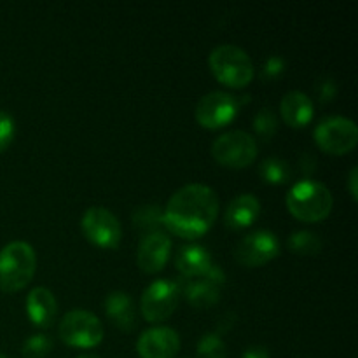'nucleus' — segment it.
<instances>
[{"instance_id": "obj_1", "label": "nucleus", "mask_w": 358, "mask_h": 358, "mask_svg": "<svg viewBox=\"0 0 358 358\" xmlns=\"http://www.w3.org/2000/svg\"><path fill=\"white\" fill-rule=\"evenodd\" d=\"M220 203L215 191L205 184H187L173 192L163 210V226L184 240L208 233L219 217Z\"/></svg>"}, {"instance_id": "obj_2", "label": "nucleus", "mask_w": 358, "mask_h": 358, "mask_svg": "<svg viewBox=\"0 0 358 358\" xmlns=\"http://www.w3.org/2000/svg\"><path fill=\"white\" fill-rule=\"evenodd\" d=\"M285 203L294 219L313 224L325 220L331 215L334 196L322 182L304 178L290 187Z\"/></svg>"}, {"instance_id": "obj_3", "label": "nucleus", "mask_w": 358, "mask_h": 358, "mask_svg": "<svg viewBox=\"0 0 358 358\" xmlns=\"http://www.w3.org/2000/svg\"><path fill=\"white\" fill-rule=\"evenodd\" d=\"M37 271V255L27 241H10L0 250V290L14 294L23 290Z\"/></svg>"}, {"instance_id": "obj_4", "label": "nucleus", "mask_w": 358, "mask_h": 358, "mask_svg": "<svg viewBox=\"0 0 358 358\" xmlns=\"http://www.w3.org/2000/svg\"><path fill=\"white\" fill-rule=\"evenodd\" d=\"M208 65L213 77L220 84L233 90L247 87L254 79V63L247 51L233 44L217 45L208 56Z\"/></svg>"}, {"instance_id": "obj_5", "label": "nucleus", "mask_w": 358, "mask_h": 358, "mask_svg": "<svg viewBox=\"0 0 358 358\" xmlns=\"http://www.w3.org/2000/svg\"><path fill=\"white\" fill-rule=\"evenodd\" d=\"M259 145L254 135L243 131V129H233L219 138H215L212 145V156L220 166L231 168V170H241L247 168L257 159Z\"/></svg>"}, {"instance_id": "obj_6", "label": "nucleus", "mask_w": 358, "mask_h": 358, "mask_svg": "<svg viewBox=\"0 0 358 358\" xmlns=\"http://www.w3.org/2000/svg\"><path fill=\"white\" fill-rule=\"evenodd\" d=\"M318 149L331 156H345L355 150L358 143V128L355 122L343 115L322 119L313 131Z\"/></svg>"}, {"instance_id": "obj_7", "label": "nucleus", "mask_w": 358, "mask_h": 358, "mask_svg": "<svg viewBox=\"0 0 358 358\" xmlns=\"http://www.w3.org/2000/svg\"><path fill=\"white\" fill-rule=\"evenodd\" d=\"M58 334L72 348L90 350L103 341V324L91 311L72 310L59 322Z\"/></svg>"}, {"instance_id": "obj_8", "label": "nucleus", "mask_w": 358, "mask_h": 358, "mask_svg": "<svg viewBox=\"0 0 358 358\" xmlns=\"http://www.w3.org/2000/svg\"><path fill=\"white\" fill-rule=\"evenodd\" d=\"M80 229L86 240L98 248H117L122 238V227L117 217L105 206H91L80 219Z\"/></svg>"}, {"instance_id": "obj_9", "label": "nucleus", "mask_w": 358, "mask_h": 358, "mask_svg": "<svg viewBox=\"0 0 358 358\" xmlns=\"http://www.w3.org/2000/svg\"><path fill=\"white\" fill-rule=\"evenodd\" d=\"M180 299V285L173 280H156L142 294L140 310L143 318L150 324H161L168 320L177 310Z\"/></svg>"}, {"instance_id": "obj_10", "label": "nucleus", "mask_w": 358, "mask_h": 358, "mask_svg": "<svg viewBox=\"0 0 358 358\" xmlns=\"http://www.w3.org/2000/svg\"><path fill=\"white\" fill-rule=\"evenodd\" d=\"M240 100L226 91H212L196 105V121L206 129H220L229 126L240 112Z\"/></svg>"}, {"instance_id": "obj_11", "label": "nucleus", "mask_w": 358, "mask_h": 358, "mask_svg": "<svg viewBox=\"0 0 358 358\" xmlns=\"http://www.w3.org/2000/svg\"><path fill=\"white\" fill-rule=\"evenodd\" d=\"M280 241L271 231L259 229L241 238L234 248V259L245 268H261L278 257Z\"/></svg>"}, {"instance_id": "obj_12", "label": "nucleus", "mask_w": 358, "mask_h": 358, "mask_svg": "<svg viewBox=\"0 0 358 358\" xmlns=\"http://www.w3.org/2000/svg\"><path fill=\"white\" fill-rule=\"evenodd\" d=\"M224 282H226V275L219 266L213 264L206 275L187 280L182 294L191 306L205 310V308H212L213 304L219 303Z\"/></svg>"}, {"instance_id": "obj_13", "label": "nucleus", "mask_w": 358, "mask_h": 358, "mask_svg": "<svg viewBox=\"0 0 358 358\" xmlns=\"http://www.w3.org/2000/svg\"><path fill=\"white\" fill-rule=\"evenodd\" d=\"M171 254V238L163 231L149 233L142 238L136 252L138 268L145 275H156L163 271Z\"/></svg>"}, {"instance_id": "obj_14", "label": "nucleus", "mask_w": 358, "mask_h": 358, "mask_svg": "<svg viewBox=\"0 0 358 358\" xmlns=\"http://www.w3.org/2000/svg\"><path fill=\"white\" fill-rule=\"evenodd\" d=\"M180 350V338L170 327H152L142 332L136 341L140 358H173Z\"/></svg>"}, {"instance_id": "obj_15", "label": "nucleus", "mask_w": 358, "mask_h": 358, "mask_svg": "<svg viewBox=\"0 0 358 358\" xmlns=\"http://www.w3.org/2000/svg\"><path fill=\"white\" fill-rule=\"evenodd\" d=\"M27 315L38 329H49L58 315V303L55 294L45 287H35L27 296Z\"/></svg>"}, {"instance_id": "obj_16", "label": "nucleus", "mask_w": 358, "mask_h": 358, "mask_svg": "<svg viewBox=\"0 0 358 358\" xmlns=\"http://www.w3.org/2000/svg\"><path fill=\"white\" fill-rule=\"evenodd\" d=\"M280 114H282V119L285 121V124H289L290 128H306L313 121V100L306 93H303V91H290V93H287L282 98Z\"/></svg>"}, {"instance_id": "obj_17", "label": "nucleus", "mask_w": 358, "mask_h": 358, "mask_svg": "<svg viewBox=\"0 0 358 358\" xmlns=\"http://www.w3.org/2000/svg\"><path fill=\"white\" fill-rule=\"evenodd\" d=\"M261 215V201L254 194H240L229 203L226 213H224V222L229 229H247Z\"/></svg>"}, {"instance_id": "obj_18", "label": "nucleus", "mask_w": 358, "mask_h": 358, "mask_svg": "<svg viewBox=\"0 0 358 358\" xmlns=\"http://www.w3.org/2000/svg\"><path fill=\"white\" fill-rule=\"evenodd\" d=\"M175 266L184 278H199L206 275L213 266L212 254L201 245H184L178 248Z\"/></svg>"}, {"instance_id": "obj_19", "label": "nucleus", "mask_w": 358, "mask_h": 358, "mask_svg": "<svg viewBox=\"0 0 358 358\" xmlns=\"http://www.w3.org/2000/svg\"><path fill=\"white\" fill-rule=\"evenodd\" d=\"M103 308L112 324L124 332H131L136 327V311L131 297L122 290H114L103 301Z\"/></svg>"}, {"instance_id": "obj_20", "label": "nucleus", "mask_w": 358, "mask_h": 358, "mask_svg": "<svg viewBox=\"0 0 358 358\" xmlns=\"http://www.w3.org/2000/svg\"><path fill=\"white\" fill-rule=\"evenodd\" d=\"M287 247L296 255H318L324 248L322 238L311 231H296L290 234Z\"/></svg>"}, {"instance_id": "obj_21", "label": "nucleus", "mask_w": 358, "mask_h": 358, "mask_svg": "<svg viewBox=\"0 0 358 358\" xmlns=\"http://www.w3.org/2000/svg\"><path fill=\"white\" fill-rule=\"evenodd\" d=\"M133 226L138 227L140 231H145L149 233H156V231H161L163 226V210L156 205H145L140 206L133 212L131 215Z\"/></svg>"}, {"instance_id": "obj_22", "label": "nucleus", "mask_w": 358, "mask_h": 358, "mask_svg": "<svg viewBox=\"0 0 358 358\" xmlns=\"http://www.w3.org/2000/svg\"><path fill=\"white\" fill-rule=\"evenodd\" d=\"M259 175L269 185H282L290 178V168L280 157H266L259 166Z\"/></svg>"}, {"instance_id": "obj_23", "label": "nucleus", "mask_w": 358, "mask_h": 358, "mask_svg": "<svg viewBox=\"0 0 358 358\" xmlns=\"http://www.w3.org/2000/svg\"><path fill=\"white\" fill-rule=\"evenodd\" d=\"M196 353L198 358H227L226 343L215 332H208L199 339Z\"/></svg>"}, {"instance_id": "obj_24", "label": "nucleus", "mask_w": 358, "mask_h": 358, "mask_svg": "<svg viewBox=\"0 0 358 358\" xmlns=\"http://www.w3.org/2000/svg\"><path fill=\"white\" fill-rule=\"evenodd\" d=\"M254 131L262 140H271L275 136V133L278 131V119L271 108L264 107L255 114Z\"/></svg>"}, {"instance_id": "obj_25", "label": "nucleus", "mask_w": 358, "mask_h": 358, "mask_svg": "<svg viewBox=\"0 0 358 358\" xmlns=\"http://www.w3.org/2000/svg\"><path fill=\"white\" fill-rule=\"evenodd\" d=\"M52 346L55 343L48 334H34L23 343L21 353L24 358H44L51 353Z\"/></svg>"}, {"instance_id": "obj_26", "label": "nucleus", "mask_w": 358, "mask_h": 358, "mask_svg": "<svg viewBox=\"0 0 358 358\" xmlns=\"http://www.w3.org/2000/svg\"><path fill=\"white\" fill-rule=\"evenodd\" d=\"M16 136V121L7 110H0V154L6 152Z\"/></svg>"}, {"instance_id": "obj_27", "label": "nucleus", "mask_w": 358, "mask_h": 358, "mask_svg": "<svg viewBox=\"0 0 358 358\" xmlns=\"http://www.w3.org/2000/svg\"><path fill=\"white\" fill-rule=\"evenodd\" d=\"M283 70H285V59H283L282 56H269V58L266 59L264 66H262L261 76L262 79L273 80L278 79L283 73Z\"/></svg>"}, {"instance_id": "obj_28", "label": "nucleus", "mask_w": 358, "mask_h": 358, "mask_svg": "<svg viewBox=\"0 0 358 358\" xmlns=\"http://www.w3.org/2000/svg\"><path fill=\"white\" fill-rule=\"evenodd\" d=\"M336 84L332 79H325V83L318 84V93H320V98L324 101H329V100H334L336 96Z\"/></svg>"}, {"instance_id": "obj_29", "label": "nucleus", "mask_w": 358, "mask_h": 358, "mask_svg": "<svg viewBox=\"0 0 358 358\" xmlns=\"http://www.w3.org/2000/svg\"><path fill=\"white\" fill-rule=\"evenodd\" d=\"M241 358H271V355L264 346H252V348L245 350Z\"/></svg>"}, {"instance_id": "obj_30", "label": "nucleus", "mask_w": 358, "mask_h": 358, "mask_svg": "<svg viewBox=\"0 0 358 358\" xmlns=\"http://www.w3.org/2000/svg\"><path fill=\"white\" fill-rule=\"evenodd\" d=\"M358 168L353 166L352 170H350V175H348V189H350V196H352L353 201H357V194H358Z\"/></svg>"}, {"instance_id": "obj_31", "label": "nucleus", "mask_w": 358, "mask_h": 358, "mask_svg": "<svg viewBox=\"0 0 358 358\" xmlns=\"http://www.w3.org/2000/svg\"><path fill=\"white\" fill-rule=\"evenodd\" d=\"M77 358H100V357H96V355H91V353H87V355H80V357H77Z\"/></svg>"}, {"instance_id": "obj_32", "label": "nucleus", "mask_w": 358, "mask_h": 358, "mask_svg": "<svg viewBox=\"0 0 358 358\" xmlns=\"http://www.w3.org/2000/svg\"><path fill=\"white\" fill-rule=\"evenodd\" d=\"M0 358H7V357H6V355H3V353H2V352H0Z\"/></svg>"}]
</instances>
